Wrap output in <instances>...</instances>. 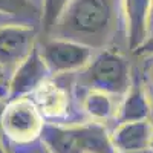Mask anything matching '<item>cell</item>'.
<instances>
[{
    "instance_id": "1",
    "label": "cell",
    "mask_w": 153,
    "mask_h": 153,
    "mask_svg": "<svg viewBox=\"0 0 153 153\" xmlns=\"http://www.w3.org/2000/svg\"><path fill=\"white\" fill-rule=\"evenodd\" d=\"M117 23L118 0H71L51 35L103 49L112 40Z\"/></svg>"
},
{
    "instance_id": "2",
    "label": "cell",
    "mask_w": 153,
    "mask_h": 153,
    "mask_svg": "<svg viewBox=\"0 0 153 153\" xmlns=\"http://www.w3.org/2000/svg\"><path fill=\"white\" fill-rule=\"evenodd\" d=\"M80 84L89 91L124 97L132 84L129 65L121 54L104 49L94 55L92 61L81 71Z\"/></svg>"
},
{
    "instance_id": "3",
    "label": "cell",
    "mask_w": 153,
    "mask_h": 153,
    "mask_svg": "<svg viewBox=\"0 0 153 153\" xmlns=\"http://www.w3.org/2000/svg\"><path fill=\"white\" fill-rule=\"evenodd\" d=\"M43 126V115L26 97L11 100L0 117V132L17 143H29L40 136Z\"/></svg>"
},
{
    "instance_id": "4",
    "label": "cell",
    "mask_w": 153,
    "mask_h": 153,
    "mask_svg": "<svg viewBox=\"0 0 153 153\" xmlns=\"http://www.w3.org/2000/svg\"><path fill=\"white\" fill-rule=\"evenodd\" d=\"M51 74H68L83 71L94 58V49L65 38H48L38 46Z\"/></svg>"
},
{
    "instance_id": "5",
    "label": "cell",
    "mask_w": 153,
    "mask_h": 153,
    "mask_svg": "<svg viewBox=\"0 0 153 153\" xmlns=\"http://www.w3.org/2000/svg\"><path fill=\"white\" fill-rule=\"evenodd\" d=\"M37 31L28 23H9L0 26V68L14 72L35 49Z\"/></svg>"
},
{
    "instance_id": "6",
    "label": "cell",
    "mask_w": 153,
    "mask_h": 153,
    "mask_svg": "<svg viewBox=\"0 0 153 153\" xmlns=\"http://www.w3.org/2000/svg\"><path fill=\"white\" fill-rule=\"evenodd\" d=\"M49 69L40 54L38 45L31 52V55L22 61L17 69L12 72L8 84V97L9 100L23 98L31 92H35L40 86H43L49 76Z\"/></svg>"
},
{
    "instance_id": "7",
    "label": "cell",
    "mask_w": 153,
    "mask_h": 153,
    "mask_svg": "<svg viewBox=\"0 0 153 153\" xmlns=\"http://www.w3.org/2000/svg\"><path fill=\"white\" fill-rule=\"evenodd\" d=\"M121 5L126 19L129 49L136 52L152 34L153 0H121Z\"/></svg>"
},
{
    "instance_id": "8",
    "label": "cell",
    "mask_w": 153,
    "mask_h": 153,
    "mask_svg": "<svg viewBox=\"0 0 153 153\" xmlns=\"http://www.w3.org/2000/svg\"><path fill=\"white\" fill-rule=\"evenodd\" d=\"M112 143L118 152L150 150L153 139V124L150 121L120 123L110 135Z\"/></svg>"
},
{
    "instance_id": "9",
    "label": "cell",
    "mask_w": 153,
    "mask_h": 153,
    "mask_svg": "<svg viewBox=\"0 0 153 153\" xmlns=\"http://www.w3.org/2000/svg\"><path fill=\"white\" fill-rule=\"evenodd\" d=\"M152 115V103L143 83L138 76H132V84L129 91L123 97V101L118 109V121L130 123V121H149Z\"/></svg>"
},
{
    "instance_id": "10",
    "label": "cell",
    "mask_w": 153,
    "mask_h": 153,
    "mask_svg": "<svg viewBox=\"0 0 153 153\" xmlns=\"http://www.w3.org/2000/svg\"><path fill=\"white\" fill-rule=\"evenodd\" d=\"M40 138L51 153H83L75 126L45 124Z\"/></svg>"
},
{
    "instance_id": "11",
    "label": "cell",
    "mask_w": 153,
    "mask_h": 153,
    "mask_svg": "<svg viewBox=\"0 0 153 153\" xmlns=\"http://www.w3.org/2000/svg\"><path fill=\"white\" fill-rule=\"evenodd\" d=\"M76 133L80 139V147L83 153H115L112 138L101 124L89 123V124H78Z\"/></svg>"
},
{
    "instance_id": "12",
    "label": "cell",
    "mask_w": 153,
    "mask_h": 153,
    "mask_svg": "<svg viewBox=\"0 0 153 153\" xmlns=\"http://www.w3.org/2000/svg\"><path fill=\"white\" fill-rule=\"evenodd\" d=\"M35 94V106L38 107L42 115L48 117H61L68 112L69 101L68 95L57 84L46 81L34 92Z\"/></svg>"
},
{
    "instance_id": "13",
    "label": "cell",
    "mask_w": 153,
    "mask_h": 153,
    "mask_svg": "<svg viewBox=\"0 0 153 153\" xmlns=\"http://www.w3.org/2000/svg\"><path fill=\"white\" fill-rule=\"evenodd\" d=\"M83 107L86 113L95 121H103L117 113L113 97L100 91H89L83 100Z\"/></svg>"
},
{
    "instance_id": "14",
    "label": "cell",
    "mask_w": 153,
    "mask_h": 153,
    "mask_svg": "<svg viewBox=\"0 0 153 153\" xmlns=\"http://www.w3.org/2000/svg\"><path fill=\"white\" fill-rule=\"evenodd\" d=\"M0 14L16 17L31 25V22H40L42 8L32 0H0Z\"/></svg>"
},
{
    "instance_id": "15",
    "label": "cell",
    "mask_w": 153,
    "mask_h": 153,
    "mask_svg": "<svg viewBox=\"0 0 153 153\" xmlns=\"http://www.w3.org/2000/svg\"><path fill=\"white\" fill-rule=\"evenodd\" d=\"M71 3V0H42V17L40 23L45 34H51L55 23L61 17L63 11Z\"/></svg>"
},
{
    "instance_id": "16",
    "label": "cell",
    "mask_w": 153,
    "mask_h": 153,
    "mask_svg": "<svg viewBox=\"0 0 153 153\" xmlns=\"http://www.w3.org/2000/svg\"><path fill=\"white\" fill-rule=\"evenodd\" d=\"M135 54H138V55H153V32L147 38V42L139 48Z\"/></svg>"
},
{
    "instance_id": "17",
    "label": "cell",
    "mask_w": 153,
    "mask_h": 153,
    "mask_svg": "<svg viewBox=\"0 0 153 153\" xmlns=\"http://www.w3.org/2000/svg\"><path fill=\"white\" fill-rule=\"evenodd\" d=\"M147 76H149V80H150V83H152V86H153V61H152V65H150L149 69H147Z\"/></svg>"
},
{
    "instance_id": "18",
    "label": "cell",
    "mask_w": 153,
    "mask_h": 153,
    "mask_svg": "<svg viewBox=\"0 0 153 153\" xmlns=\"http://www.w3.org/2000/svg\"><path fill=\"white\" fill-rule=\"evenodd\" d=\"M118 153H153L152 150H139V152H118Z\"/></svg>"
},
{
    "instance_id": "19",
    "label": "cell",
    "mask_w": 153,
    "mask_h": 153,
    "mask_svg": "<svg viewBox=\"0 0 153 153\" xmlns=\"http://www.w3.org/2000/svg\"><path fill=\"white\" fill-rule=\"evenodd\" d=\"M5 80V72H3V69L0 68V81H3Z\"/></svg>"
},
{
    "instance_id": "20",
    "label": "cell",
    "mask_w": 153,
    "mask_h": 153,
    "mask_svg": "<svg viewBox=\"0 0 153 153\" xmlns=\"http://www.w3.org/2000/svg\"><path fill=\"white\" fill-rule=\"evenodd\" d=\"M150 150L153 152V139H152V144H150Z\"/></svg>"
}]
</instances>
